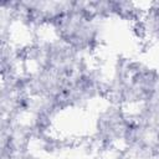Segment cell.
Segmentation results:
<instances>
[{
	"mask_svg": "<svg viewBox=\"0 0 159 159\" xmlns=\"http://www.w3.org/2000/svg\"><path fill=\"white\" fill-rule=\"evenodd\" d=\"M101 24L87 2L70 1L65 14L52 26L57 39L78 53L87 56L101 46Z\"/></svg>",
	"mask_w": 159,
	"mask_h": 159,
	"instance_id": "cell-1",
	"label": "cell"
},
{
	"mask_svg": "<svg viewBox=\"0 0 159 159\" xmlns=\"http://www.w3.org/2000/svg\"><path fill=\"white\" fill-rule=\"evenodd\" d=\"M155 147H157V154H158V158H159V132L157 134V142H155Z\"/></svg>",
	"mask_w": 159,
	"mask_h": 159,
	"instance_id": "cell-2",
	"label": "cell"
}]
</instances>
